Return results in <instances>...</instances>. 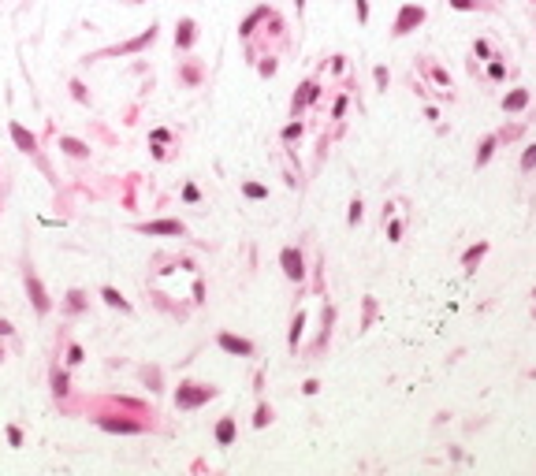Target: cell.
I'll use <instances>...</instances> for the list:
<instances>
[{"mask_svg":"<svg viewBox=\"0 0 536 476\" xmlns=\"http://www.w3.org/2000/svg\"><path fill=\"white\" fill-rule=\"evenodd\" d=\"M212 387H205V383H183L179 391H175V406L179 409H194V406H201L205 398H212Z\"/></svg>","mask_w":536,"mask_h":476,"instance_id":"obj_1","label":"cell"},{"mask_svg":"<svg viewBox=\"0 0 536 476\" xmlns=\"http://www.w3.org/2000/svg\"><path fill=\"white\" fill-rule=\"evenodd\" d=\"M26 290H30V298H34V309H38V313H49V294H45L41 279H38L34 272H26Z\"/></svg>","mask_w":536,"mask_h":476,"instance_id":"obj_2","label":"cell"},{"mask_svg":"<svg viewBox=\"0 0 536 476\" xmlns=\"http://www.w3.org/2000/svg\"><path fill=\"white\" fill-rule=\"evenodd\" d=\"M11 138H15V145H19L23 153H34V149H38V138L30 134L23 123H11Z\"/></svg>","mask_w":536,"mask_h":476,"instance_id":"obj_3","label":"cell"},{"mask_svg":"<svg viewBox=\"0 0 536 476\" xmlns=\"http://www.w3.org/2000/svg\"><path fill=\"white\" fill-rule=\"evenodd\" d=\"M220 346H224L227 354H242V357H249V354H254V342H246V339H235V335H227V331L220 335Z\"/></svg>","mask_w":536,"mask_h":476,"instance_id":"obj_4","label":"cell"},{"mask_svg":"<svg viewBox=\"0 0 536 476\" xmlns=\"http://www.w3.org/2000/svg\"><path fill=\"white\" fill-rule=\"evenodd\" d=\"M283 272L291 279H302V253L298 249H283Z\"/></svg>","mask_w":536,"mask_h":476,"instance_id":"obj_5","label":"cell"},{"mask_svg":"<svg viewBox=\"0 0 536 476\" xmlns=\"http://www.w3.org/2000/svg\"><path fill=\"white\" fill-rule=\"evenodd\" d=\"M141 231L146 234H183V224L179 219H156V224H146Z\"/></svg>","mask_w":536,"mask_h":476,"instance_id":"obj_6","label":"cell"},{"mask_svg":"<svg viewBox=\"0 0 536 476\" xmlns=\"http://www.w3.org/2000/svg\"><path fill=\"white\" fill-rule=\"evenodd\" d=\"M421 19H424V11H421V8H402L399 23H395V30H399V34H406V30L414 26V23H421Z\"/></svg>","mask_w":536,"mask_h":476,"instance_id":"obj_7","label":"cell"},{"mask_svg":"<svg viewBox=\"0 0 536 476\" xmlns=\"http://www.w3.org/2000/svg\"><path fill=\"white\" fill-rule=\"evenodd\" d=\"M216 439H220V447H227V443L235 439V420L231 417H224V420L216 424Z\"/></svg>","mask_w":536,"mask_h":476,"instance_id":"obj_8","label":"cell"},{"mask_svg":"<svg viewBox=\"0 0 536 476\" xmlns=\"http://www.w3.org/2000/svg\"><path fill=\"white\" fill-rule=\"evenodd\" d=\"M101 428L104 432H141V424L134 420H101Z\"/></svg>","mask_w":536,"mask_h":476,"instance_id":"obj_9","label":"cell"},{"mask_svg":"<svg viewBox=\"0 0 536 476\" xmlns=\"http://www.w3.org/2000/svg\"><path fill=\"white\" fill-rule=\"evenodd\" d=\"M190 41H194V23H190V19H183V23H179V30H175V45H183V49H186Z\"/></svg>","mask_w":536,"mask_h":476,"instance_id":"obj_10","label":"cell"},{"mask_svg":"<svg viewBox=\"0 0 536 476\" xmlns=\"http://www.w3.org/2000/svg\"><path fill=\"white\" fill-rule=\"evenodd\" d=\"M60 149H64V153H71V156H86V153H90V149H86L78 138H60Z\"/></svg>","mask_w":536,"mask_h":476,"instance_id":"obj_11","label":"cell"},{"mask_svg":"<svg viewBox=\"0 0 536 476\" xmlns=\"http://www.w3.org/2000/svg\"><path fill=\"white\" fill-rule=\"evenodd\" d=\"M101 298L108 301V305H119V309H131V305H127V301H123V294H119L116 287H104V290H101Z\"/></svg>","mask_w":536,"mask_h":476,"instance_id":"obj_12","label":"cell"},{"mask_svg":"<svg viewBox=\"0 0 536 476\" xmlns=\"http://www.w3.org/2000/svg\"><path fill=\"white\" fill-rule=\"evenodd\" d=\"M525 101H529V93H525V89H517V93H510V97H507V108H522Z\"/></svg>","mask_w":536,"mask_h":476,"instance_id":"obj_13","label":"cell"},{"mask_svg":"<svg viewBox=\"0 0 536 476\" xmlns=\"http://www.w3.org/2000/svg\"><path fill=\"white\" fill-rule=\"evenodd\" d=\"M242 190H246V197H264V194H268V190H264V186H257V182H246Z\"/></svg>","mask_w":536,"mask_h":476,"instance_id":"obj_14","label":"cell"},{"mask_svg":"<svg viewBox=\"0 0 536 476\" xmlns=\"http://www.w3.org/2000/svg\"><path fill=\"white\" fill-rule=\"evenodd\" d=\"M8 439H11V447H19V443H23V432H19V428H8Z\"/></svg>","mask_w":536,"mask_h":476,"instance_id":"obj_15","label":"cell"},{"mask_svg":"<svg viewBox=\"0 0 536 476\" xmlns=\"http://www.w3.org/2000/svg\"><path fill=\"white\" fill-rule=\"evenodd\" d=\"M532 164H536V145H532V149H529V153H525V160H522V168H525V171H529V168H532Z\"/></svg>","mask_w":536,"mask_h":476,"instance_id":"obj_16","label":"cell"},{"mask_svg":"<svg viewBox=\"0 0 536 476\" xmlns=\"http://www.w3.org/2000/svg\"><path fill=\"white\" fill-rule=\"evenodd\" d=\"M358 219H361V201L350 205V224H358Z\"/></svg>","mask_w":536,"mask_h":476,"instance_id":"obj_17","label":"cell"},{"mask_svg":"<svg viewBox=\"0 0 536 476\" xmlns=\"http://www.w3.org/2000/svg\"><path fill=\"white\" fill-rule=\"evenodd\" d=\"M298 134H302V126H298V123H291L287 131H283V138H298Z\"/></svg>","mask_w":536,"mask_h":476,"instance_id":"obj_18","label":"cell"},{"mask_svg":"<svg viewBox=\"0 0 536 476\" xmlns=\"http://www.w3.org/2000/svg\"><path fill=\"white\" fill-rule=\"evenodd\" d=\"M480 253H484V246H477V249H469V253H466V264H473V261H477V257H480Z\"/></svg>","mask_w":536,"mask_h":476,"instance_id":"obj_19","label":"cell"},{"mask_svg":"<svg viewBox=\"0 0 536 476\" xmlns=\"http://www.w3.org/2000/svg\"><path fill=\"white\" fill-rule=\"evenodd\" d=\"M0 335H11V324L8 320H0Z\"/></svg>","mask_w":536,"mask_h":476,"instance_id":"obj_20","label":"cell"},{"mask_svg":"<svg viewBox=\"0 0 536 476\" xmlns=\"http://www.w3.org/2000/svg\"><path fill=\"white\" fill-rule=\"evenodd\" d=\"M454 8H473V0H454Z\"/></svg>","mask_w":536,"mask_h":476,"instance_id":"obj_21","label":"cell"}]
</instances>
